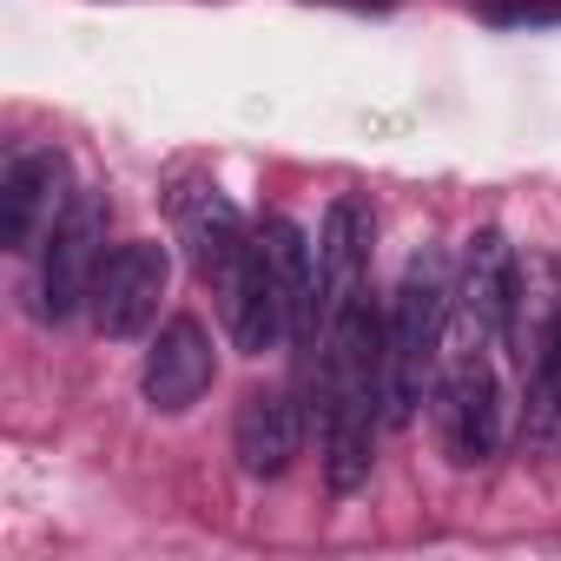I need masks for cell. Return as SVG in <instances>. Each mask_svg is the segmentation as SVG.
Wrapping results in <instances>:
<instances>
[{"label":"cell","mask_w":561,"mask_h":561,"mask_svg":"<svg viewBox=\"0 0 561 561\" xmlns=\"http://www.w3.org/2000/svg\"><path fill=\"white\" fill-rule=\"evenodd\" d=\"M179 218H185V244H192V264H198V277H205V291H211L218 311H225L231 344H238L244 357L277 351V344H285V298H277L271 264H264V251L251 244L238 205H231L225 192H198Z\"/></svg>","instance_id":"6da1fadb"},{"label":"cell","mask_w":561,"mask_h":561,"mask_svg":"<svg viewBox=\"0 0 561 561\" xmlns=\"http://www.w3.org/2000/svg\"><path fill=\"white\" fill-rule=\"evenodd\" d=\"M449 305H456L449 257L436 244H423L403 264V285H397L390 324H383V423H397V430L430 397V377H436V357H443V331H449Z\"/></svg>","instance_id":"7a4b0ae2"},{"label":"cell","mask_w":561,"mask_h":561,"mask_svg":"<svg viewBox=\"0 0 561 561\" xmlns=\"http://www.w3.org/2000/svg\"><path fill=\"white\" fill-rule=\"evenodd\" d=\"M100 264H106V205H100V192H73L67 211L54 218L47 244H41L34 311H41L47 324H67V318L93 298Z\"/></svg>","instance_id":"3957f363"},{"label":"cell","mask_w":561,"mask_h":561,"mask_svg":"<svg viewBox=\"0 0 561 561\" xmlns=\"http://www.w3.org/2000/svg\"><path fill=\"white\" fill-rule=\"evenodd\" d=\"M436 430H443V449L456 469H476L495 456L502 443V390H495V370L482 351H462L449 357L443 383H436Z\"/></svg>","instance_id":"277c9868"},{"label":"cell","mask_w":561,"mask_h":561,"mask_svg":"<svg viewBox=\"0 0 561 561\" xmlns=\"http://www.w3.org/2000/svg\"><path fill=\"white\" fill-rule=\"evenodd\" d=\"M257 251L271 264V285L285 298V344L305 357L311 370V351L324 357V271H318V244L291 225V218H264L257 231Z\"/></svg>","instance_id":"5b68a950"},{"label":"cell","mask_w":561,"mask_h":561,"mask_svg":"<svg viewBox=\"0 0 561 561\" xmlns=\"http://www.w3.org/2000/svg\"><path fill=\"white\" fill-rule=\"evenodd\" d=\"M165 277H172L165 244H152V238L113 244V251H106V264H100V277H93V298H87V311H93L100 337H119V344H126V337H139V331L159 318Z\"/></svg>","instance_id":"8992f818"},{"label":"cell","mask_w":561,"mask_h":561,"mask_svg":"<svg viewBox=\"0 0 561 561\" xmlns=\"http://www.w3.org/2000/svg\"><path fill=\"white\" fill-rule=\"evenodd\" d=\"M456 305L469 318L476 337L502 344L515 331V305H522V264H515V244L489 225L462 244V277H456Z\"/></svg>","instance_id":"52a82bcc"},{"label":"cell","mask_w":561,"mask_h":561,"mask_svg":"<svg viewBox=\"0 0 561 561\" xmlns=\"http://www.w3.org/2000/svg\"><path fill=\"white\" fill-rule=\"evenodd\" d=\"M218 377V357H211V337L198 318H172L159 331V344L146 351V370H139V390L159 416H185Z\"/></svg>","instance_id":"ba28073f"},{"label":"cell","mask_w":561,"mask_h":561,"mask_svg":"<svg viewBox=\"0 0 561 561\" xmlns=\"http://www.w3.org/2000/svg\"><path fill=\"white\" fill-rule=\"evenodd\" d=\"M305 449V410L291 390H244L238 403V423H231V456L244 476L271 482V476H285L291 456Z\"/></svg>","instance_id":"9c48e42d"},{"label":"cell","mask_w":561,"mask_h":561,"mask_svg":"<svg viewBox=\"0 0 561 561\" xmlns=\"http://www.w3.org/2000/svg\"><path fill=\"white\" fill-rule=\"evenodd\" d=\"M364 257H370V211L364 198H331L324 231H318V271H324V337L331 324L364 298Z\"/></svg>","instance_id":"30bf717a"},{"label":"cell","mask_w":561,"mask_h":561,"mask_svg":"<svg viewBox=\"0 0 561 561\" xmlns=\"http://www.w3.org/2000/svg\"><path fill=\"white\" fill-rule=\"evenodd\" d=\"M60 179H67V159L54 146H27V152L8 159V172H0V244H8V251L34 244L41 218L60 198Z\"/></svg>","instance_id":"8fae6325"},{"label":"cell","mask_w":561,"mask_h":561,"mask_svg":"<svg viewBox=\"0 0 561 561\" xmlns=\"http://www.w3.org/2000/svg\"><path fill=\"white\" fill-rule=\"evenodd\" d=\"M535 416H541V443L561 430V311H554V324H548V337H541V357H535Z\"/></svg>","instance_id":"7c38bea8"},{"label":"cell","mask_w":561,"mask_h":561,"mask_svg":"<svg viewBox=\"0 0 561 561\" xmlns=\"http://www.w3.org/2000/svg\"><path fill=\"white\" fill-rule=\"evenodd\" d=\"M482 21L489 27H554L561 21V0H489Z\"/></svg>","instance_id":"4fadbf2b"}]
</instances>
